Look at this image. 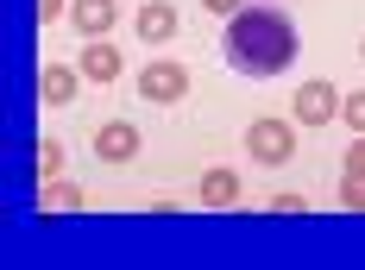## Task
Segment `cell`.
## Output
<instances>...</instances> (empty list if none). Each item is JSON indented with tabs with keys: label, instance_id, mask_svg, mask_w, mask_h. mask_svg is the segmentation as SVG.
I'll list each match as a JSON object with an SVG mask.
<instances>
[{
	"label": "cell",
	"instance_id": "cell-1",
	"mask_svg": "<svg viewBox=\"0 0 365 270\" xmlns=\"http://www.w3.org/2000/svg\"><path fill=\"white\" fill-rule=\"evenodd\" d=\"M220 50H227V63H233L240 76H277V70L296 63V26L277 6H240V13L227 19Z\"/></svg>",
	"mask_w": 365,
	"mask_h": 270
},
{
	"label": "cell",
	"instance_id": "cell-2",
	"mask_svg": "<svg viewBox=\"0 0 365 270\" xmlns=\"http://www.w3.org/2000/svg\"><path fill=\"white\" fill-rule=\"evenodd\" d=\"M246 151H252L264 170L290 163L296 157V119H252V126H246Z\"/></svg>",
	"mask_w": 365,
	"mask_h": 270
},
{
	"label": "cell",
	"instance_id": "cell-3",
	"mask_svg": "<svg viewBox=\"0 0 365 270\" xmlns=\"http://www.w3.org/2000/svg\"><path fill=\"white\" fill-rule=\"evenodd\" d=\"M139 94H145V101H158V107H170V101H182V94H189V70H182V63H170V57H158V63H145V70H139Z\"/></svg>",
	"mask_w": 365,
	"mask_h": 270
},
{
	"label": "cell",
	"instance_id": "cell-4",
	"mask_svg": "<svg viewBox=\"0 0 365 270\" xmlns=\"http://www.w3.org/2000/svg\"><path fill=\"white\" fill-rule=\"evenodd\" d=\"M290 119L296 126H328V119H340V94L328 82H302L296 101H290Z\"/></svg>",
	"mask_w": 365,
	"mask_h": 270
},
{
	"label": "cell",
	"instance_id": "cell-5",
	"mask_svg": "<svg viewBox=\"0 0 365 270\" xmlns=\"http://www.w3.org/2000/svg\"><path fill=\"white\" fill-rule=\"evenodd\" d=\"M139 145H145V139H139V126H133V119H108V126L95 132V157H101V163H133Z\"/></svg>",
	"mask_w": 365,
	"mask_h": 270
},
{
	"label": "cell",
	"instance_id": "cell-6",
	"mask_svg": "<svg viewBox=\"0 0 365 270\" xmlns=\"http://www.w3.org/2000/svg\"><path fill=\"white\" fill-rule=\"evenodd\" d=\"M120 19V0H70V26L82 38H108Z\"/></svg>",
	"mask_w": 365,
	"mask_h": 270
},
{
	"label": "cell",
	"instance_id": "cell-7",
	"mask_svg": "<svg viewBox=\"0 0 365 270\" xmlns=\"http://www.w3.org/2000/svg\"><path fill=\"white\" fill-rule=\"evenodd\" d=\"M76 70H82V82H120V44L88 38L82 57H76Z\"/></svg>",
	"mask_w": 365,
	"mask_h": 270
},
{
	"label": "cell",
	"instance_id": "cell-8",
	"mask_svg": "<svg viewBox=\"0 0 365 270\" xmlns=\"http://www.w3.org/2000/svg\"><path fill=\"white\" fill-rule=\"evenodd\" d=\"M133 32H139L145 44H170V38H177V13H170V0H145L139 19H133Z\"/></svg>",
	"mask_w": 365,
	"mask_h": 270
},
{
	"label": "cell",
	"instance_id": "cell-9",
	"mask_svg": "<svg viewBox=\"0 0 365 270\" xmlns=\"http://www.w3.org/2000/svg\"><path fill=\"white\" fill-rule=\"evenodd\" d=\"M76 88H82V70H63V63H51V70L38 76V94H44V107H70Z\"/></svg>",
	"mask_w": 365,
	"mask_h": 270
},
{
	"label": "cell",
	"instance_id": "cell-10",
	"mask_svg": "<svg viewBox=\"0 0 365 270\" xmlns=\"http://www.w3.org/2000/svg\"><path fill=\"white\" fill-rule=\"evenodd\" d=\"M202 201H208V207H233V201H240V176H233V170H208V176H202Z\"/></svg>",
	"mask_w": 365,
	"mask_h": 270
},
{
	"label": "cell",
	"instance_id": "cell-11",
	"mask_svg": "<svg viewBox=\"0 0 365 270\" xmlns=\"http://www.w3.org/2000/svg\"><path fill=\"white\" fill-rule=\"evenodd\" d=\"M82 201H88V195L76 189V183L51 176V183H44V201H38V207H44V214H63V207H82Z\"/></svg>",
	"mask_w": 365,
	"mask_h": 270
},
{
	"label": "cell",
	"instance_id": "cell-12",
	"mask_svg": "<svg viewBox=\"0 0 365 270\" xmlns=\"http://www.w3.org/2000/svg\"><path fill=\"white\" fill-rule=\"evenodd\" d=\"M57 170H63V139H38V176L51 183Z\"/></svg>",
	"mask_w": 365,
	"mask_h": 270
},
{
	"label": "cell",
	"instance_id": "cell-13",
	"mask_svg": "<svg viewBox=\"0 0 365 270\" xmlns=\"http://www.w3.org/2000/svg\"><path fill=\"white\" fill-rule=\"evenodd\" d=\"M340 207L365 214V176H340Z\"/></svg>",
	"mask_w": 365,
	"mask_h": 270
},
{
	"label": "cell",
	"instance_id": "cell-14",
	"mask_svg": "<svg viewBox=\"0 0 365 270\" xmlns=\"http://www.w3.org/2000/svg\"><path fill=\"white\" fill-rule=\"evenodd\" d=\"M340 119H346L353 132H365V88L359 94H340Z\"/></svg>",
	"mask_w": 365,
	"mask_h": 270
},
{
	"label": "cell",
	"instance_id": "cell-15",
	"mask_svg": "<svg viewBox=\"0 0 365 270\" xmlns=\"http://www.w3.org/2000/svg\"><path fill=\"white\" fill-rule=\"evenodd\" d=\"M346 176H365V132L346 145Z\"/></svg>",
	"mask_w": 365,
	"mask_h": 270
},
{
	"label": "cell",
	"instance_id": "cell-16",
	"mask_svg": "<svg viewBox=\"0 0 365 270\" xmlns=\"http://www.w3.org/2000/svg\"><path fill=\"white\" fill-rule=\"evenodd\" d=\"M271 207H277V214H302L309 201H302V195H290V189H284V195H271Z\"/></svg>",
	"mask_w": 365,
	"mask_h": 270
},
{
	"label": "cell",
	"instance_id": "cell-17",
	"mask_svg": "<svg viewBox=\"0 0 365 270\" xmlns=\"http://www.w3.org/2000/svg\"><path fill=\"white\" fill-rule=\"evenodd\" d=\"M202 6H208V13H215V19H233V13H240V6H246V0H202Z\"/></svg>",
	"mask_w": 365,
	"mask_h": 270
},
{
	"label": "cell",
	"instance_id": "cell-18",
	"mask_svg": "<svg viewBox=\"0 0 365 270\" xmlns=\"http://www.w3.org/2000/svg\"><path fill=\"white\" fill-rule=\"evenodd\" d=\"M38 19L51 26V19H63V0H38Z\"/></svg>",
	"mask_w": 365,
	"mask_h": 270
},
{
	"label": "cell",
	"instance_id": "cell-19",
	"mask_svg": "<svg viewBox=\"0 0 365 270\" xmlns=\"http://www.w3.org/2000/svg\"><path fill=\"white\" fill-rule=\"evenodd\" d=\"M359 57H365V44H359Z\"/></svg>",
	"mask_w": 365,
	"mask_h": 270
}]
</instances>
